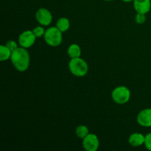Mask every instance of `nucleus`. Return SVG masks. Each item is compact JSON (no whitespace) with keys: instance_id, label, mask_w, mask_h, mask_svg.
Masks as SVG:
<instances>
[{"instance_id":"nucleus-1","label":"nucleus","mask_w":151,"mask_h":151,"mask_svg":"<svg viewBox=\"0 0 151 151\" xmlns=\"http://www.w3.org/2000/svg\"><path fill=\"white\" fill-rule=\"evenodd\" d=\"M10 60L16 70L24 72L29 68L30 57L27 49L20 47L12 52Z\"/></svg>"},{"instance_id":"nucleus-2","label":"nucleus","mask_w":151,"mask_h":151,"mask_svg":"<svg viewBox=\"0 0 151 151\" xmlns=\"http://www.w3.org/2000/svg\"><path fill=\"white\" fill-rule=\"evenodd\" d=\"M69 69L71 73L76 77H84L88 71V65L81 58H72L69 62Z\"/></svg>"},{"instance_id":"nucleus-3","label":"nucleus","mask_w":151,"mask_h":151,"mask_svg":"<svg viewBox=\"0 0 151 151\" xmlns=\"http://www.w3.org/2000/svg\"><path fill=\"white\" fill-rule=\"evenodd\" d=\"M63 32L57 27H51L45 31L44 38L49 46L57 47L61 44L63 41Z\"/></svg>"},{"instance_id":"nucleus-4","label":"nucleus","mask_w":151,"mask_h":151,"mask_svg":"<svg viewBox=\"0 0 151 151\" xmlns=\"http://www.w3.org/2000/svg\"><path fill=\"white\" fill-rule=\"evenodd\" d=\"M111 98L114 103L119 105L125 104L131 98V91L126 86H120L113 90Z\"/></svg>"},{"instance_id":"nucleus-5","label":"nucleus","mask_w":151,"mask_h":151,"mask_svg":"<svg viewBox=\"0 0 151 151\" xmlns=\"http://www.w3.org/2000/svg\"><path fill=\"white\" fill-rule=\"evenodd\" d=\"M36 36L33 33L32 30H25L19 35V44L20 47L24 48H29L35 42Z\"/></svg>"},{"instance_id":"nucleus-6","label":"nucleus","mask_w":151,"mask_h":151,"mask_svg":"<svg viewBox=\"0 0 151 151\" xmlns=\"http://www.w3.org/2000/svg\"><path fill=\"white\" fill-rule=\"evenodd\" d=\"M83 147L86 151H97L100 147V140L96 134H88L83 139Z\"/></svg>"},{"instance_id":"nucleus-7","label":"nucleus","mask_w":151,"mask_h":151,"mask_svg":"<svg viewBox=\"0 0 151 151\" xmlns=\"http://www.w3.org/2000/svg\"><path fill=\"white\" fill-rule=\"evenodd\" d=\"M35 19L42 26H48L52 22V15L48 9L41 7L37 10L35 13Z\"/></svg>"},{"instance_id":"nucleus-8","label":"nucleus","mask_w":151,"mask_h":151,"mask_svg":"<svg viewBox=\"0 0 151 151\" xmlns=\"http://www.w3.org/2000/svg\"><path fill=\"white\" fill-rule=\"evenodd\" d=\"M137 122L142 127H151V109H145L138 114Z\"/></svg>"},{"instance_id":"nucleus-9","label":"nucleus","mask_w":151,"mask_h":151,"mask_svg":"<svg viewBox=\"0 0 151 151\" xmlns=\"http://www.w3.org/2000/svg\"><path fill=\"white\" fill-rule=\"evenodd\" d=\"M133 5L137 13L147 14L151 9V0H134Z\"/></svg>"},{"instance_id":"nucleus-10","label":"nucleus","mask_w":151,"mask_h":151,"mask_svg":"<svg viewBox=\"0 0 151 151\" xmlns=\"http://www.w3.org/2000/svg\"><path fill=\"white\" fill-rule=\"evenodd\" d=\"M145 136L140 133H133L128 138V142L132 147H140L145 145Z\"/></svg>"},{"instance_id":"nucleus-11","label":"nucleus","mask_w":151,"mask_h":151,"mask_svg":"<svg viewBox=\"0 0 151 151\" xmlns=\"http://www.w3.org/2000/svg\"><path fill=\"white\" fill-rule=\"evenodd\" d=\"M81 52H81V47L77 44H71L67 49V54L71 59L80 58L81 55Z\"/></svg>"},{"instance_id":"nucleus-12","label":"nucleus","mask_w":151,"mask_h":151,"mask_svg":"<svg viewBox=\"0 0 151 151\" xmlns=\"http://www.w3.org/2000/svg\"><path fill=\"white\" fill-rule=\"evenodd\" d=\"M56 27L61 31L62 32H65L70 27V22L67 18L62 17L60 18L56 22Z\"/></svg>"},{"instance_id":"nucleus-13","label":"nucleus","mask_w":151,"mask_h":151,"mask_svg":"<svg viewBox=\"0 0 151 151\" xmlns=\"http://www.w3.org/2000/svg\"><path fill=\"white\" fill-rule=\"evenodd\" d=\"M12 52L5 45L0 46V60L4 61L10 59Z\"/></svg>"},{"instance_id":"nucleus-14","label":"nucleus","mask_w":151,"mask_h":151,"mask_svg":"<svg viewBox=\"0 0 151 151\" xmlns=\"http://www.w3.org/2000/svg\"><path fill=\"white\" fill-rule=\"evenodd\" d=\"M88 134H89V130L86 125H79V126L77 127L76 130H75V134H76L77 137H79L80 139H82L85 138Z\"/></svg>"},{"instance_id":"nucleus-15","label":"nucleus","mask_w":151,"mask_h":151,"mask_svg":"<svg viewBox=\"0 0 151 151\" xmlns=\"http://www.w3.org/2000/svg\"><path fill=\"white\" fill-rule=\"evenodd\" d=\"M45 31L46 30L44 29L42 25H41V26L35 27L32 29V32L35 34L36 38H41V37L44 36V33H45Z\"/></svg>"},{"instance_id":"nucleus-16","label":"nucleus","mask_w":151,"mask_h":151,"mask_svg":"<svg viewBox=\"0 0 151 151\" xmlns=\"http://www.w3.org/2000/svg\"><path fill=\"white\" fill-rule=\"evenodd\" d=\"M5 46L10 50L11 52L14 51L15 50L18 48V44L13 40H10V41H7V43L5 44Z\"/></svg>"},{"instance_id":"nucleus-17","label":"nucleus","mask_w":151,"mask_h":151,"mask_svg":"<svg viewBox=\"0 0 151 151\" xmlns=\"http://www.w3.org/2000/svg\"><path fill=\"white\" fill-rule=\"evenodd\" d=\"M146 14H142V13H137L135 17V21L139 24H142L146 21Z\"/></svg>"},{"instance_id":"nucleus-18","label":"nucleus","mask_w":151,"mask_h":151,"mask_svg":"<svg viewBox=\"0 0 151 151\" xmlns=\"http://www.w3.org/2000/svg\"><path fill=\"white\" fill-rule=\"evenodd\" d=\"M145 146L147 150L151 151V133H149L145 136Z\"/></svg>"},{"instance_id":"nucleus-19","label":"nucleus","mask_w":151,"mask_h":151,"mask_svg":"<svg viewBox=\"0 0 151 151\" xmlns=\"http://www.w3.org/2000/svg\"><path fill=\"white\" fill-rule=\"evenodd\" d=\"M123 1H125V2H131V1H133L134 0H122Z\"/></svg>"},{"instance_id":"nucleus-20","label":"nucleus","mask_w":151,"mask_h":151,"mask_svg":"<svg viewBox=\"0 0 151 151\" xmlns=\"http://www.w3.org/2000/svg\"><path fill=\"white\" fill-rule=\"evenodd\" d=\"M104 1H113V0H104Z\"/></svg>"}]
</instances>
